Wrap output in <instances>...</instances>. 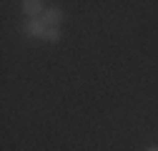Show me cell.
<instances>
[{"instance_id":"2","label":"cell","mask_w":158,"mask_h":151,"mask_svg":"<svg viewBox=\"0 0 158 151\" xmlns=\"http://www.w3.org/2000/svg\"><path fill=\"white\" fill-rule=\"evenodd\" d=\"M60 18H63V13L58 10V8H45V13L38 18L43 25H48V28H58V23H60Z\"/></svg>"},{"instance_id":"4","label":"cell","mask_w":158,"mask_h":151,"mask_svg":"<svg viewBox=\"0 0 158 151\" xmlns=\"http://www.w3.org/2000/svg\"><path fill=\"white\" fill-rule=\"evenodd\" d=\"M148 151H158V149H148Z\"/></svg>"},{"instance_id":"3","label":"cell","mask_w":158,"mask_h":151,"mask_svg":"<svg viewBox=\"0 0 158 151\" xmlns=\"http://www.w3.org/2000/svg\"><path fill=\"white\" fill-rule=\"evenodd\" d=\"M23 10L28 13V15H43L45 13V8H43V3H38V0H35V3H33V0H25V3H23Z\"/></svg>"},{"instance_id":"1","label":"cell","mask_w":158,"mask_h":151,"mask_svg":"<svg viewBox=\"0 0 158 151\" xmlns=\"http://www.w3.org/2000/svg\"><path fill=\"white\" fill-rule=\"evenodd\" d=\"M30 35H35V38H48V41H58L60 38V33H58V28H48V25H43L38 18H33V20L28 23V28H25Z\"/></svg>"}]
</instances>
